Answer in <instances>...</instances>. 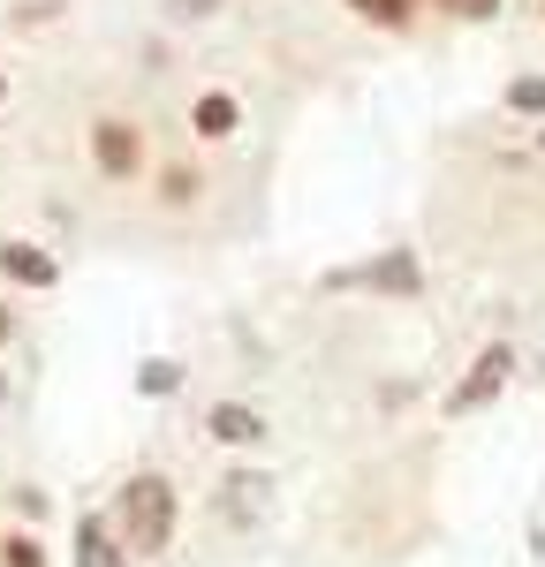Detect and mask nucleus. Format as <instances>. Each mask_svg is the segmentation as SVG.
Returning a JSON list of instances; mask_svg holds the SVG:
<instances>
[{"mask_svg":"<svg viewBox=\"0 0 545 567\" xmlns=\"http://www.w3.org/2000/svg\"><path fill=\"white\" fill-rule=\"evenodd\" d=\"M114 529H122L130 553H160L167 529H175V492H167V477H130L122 507H114Z\"/></svg>","mask_w":545,"mask_h":567,"instance_id":"nucleus-1","label":"nucleus"},{"mask_svg":"<svg viewBox=\"0 0 545 567\" xmlns=\"http://www.w3.org/2000/svg\"><path fill=\"white\" fill-rule=\"evenodd\" d=\"M91 152H99L106 175H136V159H144V144H136L130 122H91Z\"/></svg>","mask_w":545,"mask_h":567,"instance_id":"nucleus-2","label":"nucleus"},{"mask_svg":"<svg viewBox=\"0 0 545 567\" xmlns=\"http://www.w3.org/2000/svg\"><path fill=\"white\" fill-rule=\"evenodd\" d=\"M0 265H8V272H16L23 288H53V280H61V265L45 258L39 243H8V250H0Z\"/></svg>","mask_w":545,"mask_h":567,"instance_id":"nucleus-3","label":"nucleus"},{"mask_svg":"<svg viewBox=\"0 0 545 567\" xmlns=\"http://www.w3.org/2000/svg\"><path fill=\"white\" fill-rule=\"evenodd\" d=\"M500 379H507V349H485V355H477V371H470V386L454 393V409H477L485 393H500Z\"/></svg>","mask_w":545,"mask_h":567,"instance_id":"nucleus-4","label":"nucleus"},{"mask_svg":"<svg viewBox=\"0 0 545 567\" xmlns=\"http://www.w3.org/2000/svg\"><path fill=\"white\" fill-rule=\"evenodd\" d=\"M258 432H266L258 409H243V401H220V409H213V439H227V446H250Z\"/></svg>","mask_w":545,"mask_h":567,"instance_id":"nucleus-5","label":"nucleus"},{"mask_svg":"<svg viewBox=\"0 0 545 567\" xmlns=\"http://www.w3.org/2000/svg\"><path fill=\"white\" fill-rule=\"evenodd\" d=\"M76 545H84V567H122V553L106 545V523H84V529H76Z\"/></svg>","mask_w":545,"mask_h":567,"instance_id":"nucleus-6","label":"nucleus"},{"mask_svg":"<svg viewBox=\"0 0 545 567\" xmlns=\"http://www.w3.org/2000/svg\"><path fill=\"white\" fill-rule=\"evenodd\" d=\"M197 130L227 136V130H235V99H220V91H213V99H197Z\"/></svg>","mask_w":545,"mask_h":567,"instance_id":"nucleus-7","label":"nucleus"},{"mask_svg":"<svg viewBox=\"0 0 545 567\" xmlns=\"http://www.w3.org/2000/svg\"><path fill=\"white\" fill-rule=\"evenodd\" d=\"M357 16H371V23H402L409 16V0H349Z\"/></svg>","mask_w":545,"mask_h":567,"instance_id":"nucleus-8","label":"nucleus"},{"mask_svg":"<svg viewBox=\"0 0 545 567\" xmlns=\"http://www.w3.org/2000/svg\"><path fill=\"white\" fill-rule=\"evenodd\" d=\"M371 280H379V288H417V265H409V258H387Z\"/></svg>","mask_w":545,"mask_h":567,"instance_id":"nucleus-9","label":"nucleus"},{"mask_svg":"<svg viewBox=\"0 0 545 567\" xmlns=\"http://www.w3.org/2000/svg\"><path fill=\"white\" fill-rule=\"evenodd\" d=\"M507 99H515V106H523V114H545V76H523V84L507 91Z\"/></svg>","mask_w":545,"mask_h":567,"instance_id":"nucleus-10","label":"nucleus"},{"mask_svg":"<svg viewBox=\"0 0 545 567\" xmlns=\"http://www.w3.org/2000/svg\"><path fill=\"white\" fill-rule=\"evenodd\" d=\"M0 553H8V567H45V560H39V545H31V537H8Z\"/></svg>","mask_w":545,"mask_h":567,"instance_id":"nucleus-11","label":"nucleus"},{"mask_svg":"<svg viewBox=\"0 0 545 567\" xmlns=\"http://www.w3.org/2000/svg\"><path fill=\"white\" fill-rule=\"evenodd\" d=\"M175 386V363H144V393H167Z\"/></svg>","mask_w":545,"mask_h":567,"instance_id":"nucleus-12","label":"nucleus"},{"mask_svg":"<svg viewBox=\"0 0 545 567\" xmlns=\"http://www.w3.org/2000/svg\"><path fill=\"white\" fill-rule=\"evenodd\" d=\"M167 8H175V16H213L220 0H167Z\"/></svg>","mask_w":545,"mask_h":567,"instance_id":"nucleus-13","label":"nucleus"},{"mask_svg":"<svg viewBox=\"0 0 545 567\" xmlns=\"http://www.w3.org/2000/svg\"><path fill=\"white\" fill-rule=\"evenodd\" d=\"M448 8H454V16H493L500 0H448Z\"/></svg>","mask_w":545,"mask_h":567,"instance_id":"nucleus-14","label":"nucleus"},{"mask_svg":"<svg viewBox=\"0 0 545 567\" xmlns=\"http://www.w3.org/2000/svg\"><path fill=\"white\" fill-rule=\"evenodd\" d=\"M8 326H16V318H8V310H0V341H8Z\"/></svg>","mask_w":545,"mask_h":567,"instance_id":"nucleus-15","label":"nucleus"}]
</instances>
